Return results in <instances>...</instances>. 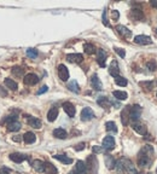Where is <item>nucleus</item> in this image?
I'll use <instances>...</instances> for the list:
<instances>
[{
	"label": "nucleus",
	"instance_id": "1",
	"mask_svg": "<svg viewBox=\"0 0 157 174\" xmlns=\"http://www.w3.org/2000/svg\"><path fill=\"white\" fill-rule=\"evenodd\" d=\"M152 155H154L152 147H150V145L144 147L138 155V165L140 167H149L152 161Z\"/></svg>",
	"mask_w": 157,
	"mask_h": 174
},
{
	"label": "nucleus",
	"instance_id": "2",
	"mask_svg": "<svg viewBox=\"0 0 157 174\" xmlns=\"http://www.w3.org/2000/svg\"><path fill=\"white\" fill-rule=\"evenodd\" d=\"M86 167H87V172L91 174L98 173V160L94 155H91L87 157L86 160Z\"/></svg>",
	"mask_w": 157,
	"mask_h": 174
},
{
	"label": "nucleus",
	"instance_id": "3",
	"mask_svg": "<svg viewBox=\"0 0 157 174\" xmlns=\"http://www.w3.org/2000/svg\"><path fill=\"white\" fill-rule=\"evenodd\" d=\"M140 115H141V108H140V105L135 104V105L130 107V120H132L133 122H138V120L140 119Z\"/></svg>",
	"mask_w": 157,
	"mask_h": 174
},
{
	"label": "nucleus",
	"instance_id": "4",
	"mask_svg": "<svg viewBox=\"0 0 157 174\" xmlns=\"http://www.w3.org/2000/svg\"><path fill=\"white\" fill-rule=\"evenodd\" d=\"M23 82L26 83V85H28V86H33V85L39 82V77H37L35 74L29 73L23 77Z\"/></svg>",
	"mask_w": 157,
	"mask_h": 174
},
{
	"label": "nucleus",
	"instance_id": "5",
	"mask_svg": "<svg viewBox=\"0 0 157 174\" xmlns=\"http://www.w3.org/2000/svg\"><path fill=\"white\" fill-rule=\"evenodd\" d=\"M121 161H122V165H123V169H125L127 173L128 174H135L137 173V171H135L134 166H133V163L130 162V160H127V158H121Z\"/></svg>",
	"mask_w": 157,
	"mask_h": 174
},
{
	"label": "nucleus",
	"instance_id": "6",
	"mask_svg": "<svg viewBox=\"0 0 157 174\" xmlns=\"http://www.w3.org/2000/svg\"><path fill=\"white\" fill-rule=\"evenodd\" d=\"M115 147V139L111 136H108L103 139V149L104 150H112Z\"/></svg>",
	"mask_w": 157,
	"mask_h": 174
},
{
	"label": "nucleus",
	"instance_id": "7",
	"mask_svg": "<svg viewBox=\"0 0 157 174\" xmlns=\"http://www.w3.org/2000/svg\"><path fill=\"white\" fill-rule=\"evenodd\" d=\"M58 76L62 81H66L69 79V70L64 64L58 65Z\"/></svg>",
	"mask_w": 157,
	"mask_h": 174
},
{
	"label": "nucleus",
	"instance_id": "8",
	"mask_svg": "<svg viewBox=\"0 0 157 174\" xmlns=\"http://www.w3.org/2000/svg\"><path fill=\"white\" fill-rule=\"evenodd\" d=\"M134 42L139 45H150V44H152V40L148 35H137L134 37Z\"/></svg>",
	"mask_w": 157,
	"mask_h": 174
},
{
	"label": "nucleus",
	"instance_id": "9",
	"mask_svg": "<svg viewBox=\"0 0 157 174\" xmlns=\"http://www.w3.org/2000/svg\"><path fill=\"white\" fill-rule=\"evenodd\" d=\"M130 107H125L122 112H121V121H122V125L127 126L128 122H130Z\"/></svg>",
	"mask_w": 157,
	"mask_h": 174
},
{
	"label": "nucleus",
	"instance_id": "10",
	"mask_svg": "<svg viewBox=\"0 0 157 174\" xmlns=\"http://www.w3.org/2000/svg\"><path fill=\"white\" fill-rule=\"evenodd\" d=\"M132 127H133V129H134L137 133H139L140 136H145L146 132H148L146 126H145L144 123H140V122H133V123H132Z\"/></svg>",
	"mask_w": 157,
	"mask_h": 174
},
{
	"label": "nucleus",
	"instance_id": "11",
	"mask_svg": "<svg viewBox=\"0 0 157 174\" xmlns=\"http://www.w3.org/2000/svg\"><path fill=\"white\" fill-rule=\"evenodd\" d=\"M63 109H64V111L66 112V115H68L69 117H74L75 116L76 109H75V107L70 103V102H65V103H63Z\"/></svg>",
	"mask_w": 157,
	"mask_h": 174
},
{
	"label": "nucleus",
	"instance_id": "12",
	"mask_svg": "<svg viewBox=\"0 0 157 174\" xmlns=\"http://www.w3.org/2000/svg\"><path fill=\"white\" fill-rule=\"evenodd\" d=\"M66 61L70 63H81L83 61V56L81 53H69L66 55Z\"/></svg>",
	"mask_w": 157,
	"mask_h": 174
},
{
	"label": "nucleus",
	"instance_id": "13",
	"mask_svg": "<svg viewBox=\"0 0 157 174\" xmlns=\"http://www.w3.org/2000/svg\"><path fill=\"white\" fill-rule=\"evenodd\" d=\"M94 117V112L91 108H83L81 111V120L82 121H90Z\"/></svg>",
	"mask_w": 157,
	"mask_h": 174
},
{
	"label": "nucleus",
	"instance_id": "14",
	"mask_svg": "<svg viewBox=\"0 0 157 174\" xmlns=\"http://www.w3.org/2000/svg\"><path fill=\"white\" fill-rule=\"evenodd\" d=\"M97 62H98V64L101 65L102 68L105 67V59H106V53H105V51L102 50V48H99L98 51H97Z\"/></svg>",
	"mask_w": 157,
	"mask_h": 174
},
{
	"label": "nucleus",
	"instance_id": "15",
	"mask_svg": "<svg viewBox=\"0 0 157 174\" xmlns=\"http://www.w3.org/2000/svg\"><path fill=\"white\" fill-rule=\"evenodd\" d=\"M116 30H117V33L120 34L121 37H127V39L132 37V32L127 27H125V26H116Z\"/></svg>",
	"mask_w": 157,
	"mask_h": 174
},
{
	"label": "nucleus",
	"instance_id": "16",
	"mask_svg": "<svg viewBox=\"0 0 157 174\" xmlns=\"http://www.w3.org/2000/svg\"><path fill=\"white\" fill-rule=\"evenodd\" d=\"M91 85H92V87L94 90H97V91H101L102 90V82H101V79L98 77V75L97 74H94L92 77H91Z\"/></svg>",
	"mask_w": 157,
	"mask_h": 174
},
{
	"label": "nucleus",
	"instance_id": "17",
	"mask_svg": "<svg viewBox=\"0 0 157 174\" xmlns=\"http://www.w3.org/2000/svg\"><path fill=\"white\" fill-rule=\"evenodd\" d=\"M28 125L30 126V127H33V128H41V121L37 117H33V116H28Z\"/></svg>",
	"mask_w": 157,
	"mask_h": 174
},
{
	"label": "nucleus",
	"instance_id": "18",
	"mask_svg": "<svg viewBox=\"0 0 157 174\" xmlns=\"http://www.w3.org/2000/svg\"><path fill=\"white\" fill-rule=\"evenodd\" d=\"M75 172L77 174H86L87 173V167L83 161H77L75 166Z\"/></svg>",
	"mask_w": 157,
	"mask_h": 174
},
{
	"label": "nucleus",
	"instance_id": "19",
	"mask_svg": "<svg viewBox=\"0 0 157 174\" xmlns=\"http://www.w3.org/2000/svg\"><path fill=\"white\" fill-rule=\"evenodd\" d=\"M26 158H27V156L23 155V154H19V152H13V154L10 155V160L13 161V162H16V163L23 162Z\"/></svg>",
	"mask_w": 157,
	"mask_h": 174
},
{
	"label": "nucleus",
	"instance_id": "20",
	"mask_svg": "<svg viewBox=\"0 0 157 174\" xmlns=\"http://www.w3.org/2000/svg\"><path fill=\"white\" fill-rule=\"evenodd\" d=\"M109 73H110L111 76L114 77H117L120 76V69H119V65H117V62L116 61H112V63L110 64V68H109Z\"/></svg>",
	"mask_w": 157,
	"mask_h": 174
},
{
	"label": "nucleus",
	"instance_id": "21",
	"mask_svg": "<svg viewBox=\"0 0 157 174\" xmlns=\"http://www.w3.org/2000/svg\"><path fill=\"white\" fill-rule=\"evenodd\" d=\"M130 17L133 18L134 21H140V19H143V17H144V13H143V11L140 9H133L130 11Z\"/></svg>",
	"mask_w": 157,
	"mask_h": 174
},
{
	"label": "nucleus",
	"instance_id": "22",
	"mask_svg": "<svg viewBox=\"0 0 157 174\" xmlns=\"http://www.w3.org/2000/svg\"><path fill=\"white\" fill-rule=\"evenodd\" d=\"M32 166H33V168L37 171V172H44V168H45V162H42L41 160H34L33 162H32Z\"/></svg>",
	"mask_w": 157,
	"mask_h": 174
},
{
	"label": "nucleus",
	"instance_id": "23",
	"mask_svg": "<svg viewBox=\"0 0 157 174\" xmlns=\"http://www.w3.org/2000/svg\"><path fill=\"white\" fill-rule=\"evenodd\" d=\"M105 166L109 168V169H114L115 167H116V161H115V158L112 157L111 155H105Z\"/></svg>",
	"mask_w": 157,
	"mask_h": 174
},
{
	"label": "nucleus",
	"instance_id": "24",
	"mask_svg": "<svg viewBox=\"0 0 157 174\" xmlns=\"http://www.w3.org/2000/svg\"><path fill=\"white\" fill-rule=\"evenodd\" d=\"M4 83H5V86L7 87V88H10L11 91H17V88H18V85H17V82L16 81H13L12 79H5V81H4Z\"/></svg>",
	"mask_w": 157,
	"mask_h": 174
},
{
	"label": "nucleus",
	"instance_id": "25",
	"mask_svg": "<svg viewBox=\"0 0 157 174\" xmlns=\"http://www.w3.org/2000/svg\"><path fill=\"white\" fill-rule=\"evenodd\" d=\"M35 134L33 133V132H27V133H24V136H23V140H24V143H27V144H33L34 142H35Z\"/></svg>",
	"mask_w": 157,
	"mask_h": 174
},
{
	"label": "nucleus",
	"instance_id": "26",
	"mask_svg": "<svg viewBox=\"0 0 157 174\" xmlns=\"http://www.w3.org/2000/svg\"><path fill=\"white\" fill-rule=\"evenodd\" d=\"M44 172H45L46 174H57V173H58L57 168H56V167L52 165V163H50V162H45V168H44Z\"/></svg>",
	"mask_w": 157,
	"mask_h": 174
},
{
	"label": "nucleus",
	"instance_id": "27",
	"mask_svg": "<svg viewBox=\"0 0 157 174\" xmlns=\"http://www.w3.org/2000/svg\"><path fill=\"white\" fill-rule=\"evenodd\" d=\"M53 157H55L56 160L61 161L62 163H64V165H71L73 163V158H70V157H68V156L65 155H55Z\"/></svg>",
	"mask_w": 157,
	"mask_h": 174
},
{
	"label": "nucleus",
	"instance_id": "28",
	"mask_svg": "<svg viewBox=\"0 0 157 174\" xmlns=\"http://www.w3.org/2000/svg\"><path fill=\"white\" fill-rule=\"evenodd\" d=\"M57 116H58V109L57 108H51V109L48 110V112H47V120L50 122H53L57 119Z\"/></svg>",
	"mask_w": 157,
	"mask_h": 174
},
{
	"label": "nucleus",
	"instance_id": "29",
	"mask_svg": "<svg viewBox=\"0 0 157 174\" xmlns=\"http://www.w3.org/2000/svg\"><path fill=\"white\" fill-rule=\"evenodd\" d=\"M97 103H98L102 108H105V109H109V108H110V105H111L110 101H109L106 97H99V98H98V101H97Z\"/></svg>",
	"mask_w": 157,
	"mask_h": 174
},
{
	"label": "nucleus",
	"instance_id": "30",
	"mask_svg": "<svg viewBox=\"0 0 157 174\" xmlns=\"http://www.w3.org/2000/svg\"><path fill=\"white\" fill-rule=\"evenodd\" d=\"M53 136H55L56 138H58V139H65L66 138V131L63 128H56L55 131H53Z\"/></svg>",
	"mask_w": 157,
	"mask_h": 174
},
{
	"label": "nucleus",
	"instance_id": "31",
	"mask_svg": "<svg viewBox=\"0 0 157 174\" xmlns=\"http://www.w3.org/2000/svg\"><path fill=\"white\" fill-rule=\"evenodd\" d=\"M112 94H114V97H115L116 99H119V101H126L127 97H128V94L123 91H114L112 92Z\"/></svg>",
	"mask_w": 157,
	"mask_h": 174
},
{
	"label": "nucleus",
	"instance_id": "32",
	"mask_svg": "<svg viewBox=\"0 0 157 174\" xmlns=\"http://www.w3.org/2000/svg\"><path fill=\"white\" fill-rule=\"evenodd\" d=\"M21 127H22V125L19 123L18 121H15V122L7 125V129H9L10 132H18L19 129H21Z\"/></svg>",
	"mask_w": 157,
	"mask_h": 174
},
{
	"label": "nucleus",
	"instance_id": "33",
	"mask_svg": "<svg viewBox=\"0 0 157 174\" xmlns=\"http://www.w3.org/2000/svg\"><path fill=\"white\" fill-rule=\"evenodd\" d=\"M11 73L13 74V76H16V77H22L23 74H24V69L21 68V67H13L11 69Z\"/></svg>",
	"mask_w": 157,
	"mask_h": 174
},
{
	"label": "nucleus",
	"instance_id": "34",
	"mask_svg": "<svg viewBox=\"0 0 157 174\" xmlns=\"http://www.w3.org/2000/svg\"><path fill=\"white\" fill-rule=\"evenodd\" d=\"M105 128H106L108 132H114V133H116V132H117L116 123H115V122H112V121H108V122L105 123Z\"/></svg>",
	"mask_w": 157,
	"mask_h": 174
},
{
	"label": "nucleus",
	"instance_id": "35",
	"mask_svg": "<svg viewBox=\"0 0 157 174\" xmlns=\"http://www.w3.org/2000/svg\"><path fill=\"white\" fill-rule=\"evenodd\" d=\"M68 88L71 92H74V93H79V92H80V87H79V85H77V82H76L75 80H73L71 82H69Z\"/></svg>",
	"mask_w": 157,
	"mask_h": 174
},
{
	"label": "nucleus",
	"instance_id": "36",
	"mask_svg": "<svg viewBox=\"0 0 157 174\" xmlns=\"http://www.w3.org/2000/svg\"><path fill=\"white\" fill-rule=\"evenodd\" d=\"M83 50H85V52L87 55H93L96 52V48H94V46L92 44H85L83 45Z\"/></svg>",
	"mask_w": 157,
	"mask_h": 174
},
{
	"label": "nucleus",
	"instance_id": "37",
	"mask_svg": "<svg viewBox=\"0 0 157 174\" xmlns=\"http://www.w3.org/2000/svg\"><path fill=\"white\" fill-rule=\"evenodd\" d=\"M139 86L143 87L145 91H150L154 86V82L152 81H141V82H139Z\"/></svg>",
	"mask_w": 157,
	"mask_h": 174
},
{
	"label": "nucleus",
	"instance_id": "38",
	"mask_svg": "<svg viewBox=\"0 0 157 174\" xmlns=\"http://www.w3.org/2000/svg\"><path fill=\"white\" fill-rule=\"evenodd\" d=\"M115 83L116 85H119V86H127V79H125V77H122V76H117V77H115Z\"/></svg>",
	"mask_w": 157,
	"mask_h": 174
},
{
	"label": "nucleus",
	"instance_id": "39",
	"mask_svg": "<svg viewBox=\"0 0 157 174\" xmlns=\"http://www.w3.org/2000/svg\"><path fill=\"white\" fill-rule=\"evenodd\" d=\"M37 55H39V52H37V48H28L27 50V56L29 58H32V59L37 58Z\"/></svg>",
	"mask_w": 157,
	"mask_h": 174
},
{
	"label": "nucleus",
	"instance_id": "40",
	"mask_svg": "<svg viewBox=\"0 0 157 174\" xmlns=\"http://www.w3.org/2000/svg\"><path fill=\"white\" fill-rule=\"evenodd\" d=\"M15 121H17V119H16V116H7L6 119L2 120V122H4V123H7V125H10V123H12V122H15Z\"/></svg>",
	"mask_w": 157,
	"mask_h": 174
},
{
	"label": "nucleus",
	"instance_id": "41",
	"mask_svg": "<svg viewBox=\"0 0 157 174\" xmlns=\"http://www.w3.org/2000/svg\"><path fill=\"white\" fill-rule=\"evenodd\" d=\"M146 67L149 68V70H151V72H155V70L157 69L156 62H148V64H146Z\"/></svg>",
	"mask_w": 157,
	"mask_h": 174
},
{
	"label": "nucleus",
	"instance_id": "42",
	"mask_svg": "<svg viewBox=\"0 0 157 174\" xmlns=\"http://www.w3.org/2000/svg\"><path fill=\"white\" fill-rule=\"evenodd\" d=\"M93 152L94 154H101V152H104L105 150L103 149V147H98V145H94V147H92Z\"/></svg>",
	"mask_w": 157,
	"mask_h": 174
},
{
	"label": "nucleus",
	"instance_id": "43",
	"mask_svg": "<svg viewBox=\"0 0 157 174\" xmlns=\"http://www.w3.org/2000/svg\"><path fill=\"white\" fill-rule=\"evenodd\" d=\"M114 50H115V52H116L117 55L120 56V57H122V58H123V57L126 56V52H125V50H122V48H120V47H115Z\"/></svg>",
	"mask_w": 157,
	"mask_h": 174
},
{
	"label": "nucleus",
	"instance_id": "44",
	"mask_svg": "<svg viewBox=\"0 0 157 174\" xmlns=\"http://www.w3.org/2000/svg\"><path fill=\"white\" fill-rule=\"evenodd\" d=\"M74 149L76 150V151H81V150H83V149H85V143H80V144L75 145Z\"/></svg>",
	"mask_w": 157,
	"mask_h": 174
},
{
	"label": "nucleus",
	"instance_id": "45",
	"mask_svg": "<svg viewBox=\"0 0 157 174\" xmlns=\"http://www.w3.org/2000/svg\"><path fill=\"white\" fill-rule=\"evenodd\" d=\"M111 17L115 19V21H116V19H119V17H120V13H119V11L114 10V11H112V13H111Z\"/></svg>",
	"mask_w": 157,
	"mask_h": 174
},
{
	"label": "nucleus",
	"instance_id": "46",
	"mask_svg": "<svg viewBox=\"0 0 157 174\" xmlns=\"http://www.w3.org/2000/svg\"><path fill=\"white\" fill-rule=\"evenodd\" d=\"M103 23H104L105 26H109V23H108V17H106V10H104V12H103Z\"/></svg>",
	"mask_w": 157,
	"mask_h": 174
},
{
	"label": "nucleus",
	"instance_id": "47",
	"mask_svg": "<svg viewBox=\"0 0 157 174\" xmlns=\"http://www.w3.org/2000/svg\"><path fill=\"white\" fill-rule=\"evenodd\" d=\"M6 96H7V91L0 86V97H6Z\"/></svg>",
	"mask_w": 157,
	"mask_h": 174
},
{
	"label": "nucleus",
	"instance_id": "48",
	"mask_svg": "<svg viewBox=\"0 0 157 174\" xmlns=\"http://www.w3.org/2000/svg\"><path fill=\"white\" fill-rule=\"evenodd\" d=\"M48 91V87L47 86H42L39 91H37V94H42V93H45V92H47Z\"/></svg>",
	"mask_w": 157,
	"mask_h": 174
},
{
	"label": "nucleus",
	"instance_id": "49",
	"mask_svg": "<svg viewBox=\"0 0 157 174\" xmlns=\"http://www.w3.org/2000/svg\"><path fill=\"white\" fill-rule=\"evenodd\" d=\"M0 174H10V173L6 168H1V169H0Z\"/></svg>",
	"mask_w": 157,
	"mask_h": 174
},
{
	"label": "nucleus",
	"instance_id": "50",
	"mask_svg": "<svg viewBox=\"0 0 157 174\" xmlns=\"http://www.w3.org/2000/svg\"><path fill=\"white\" fill-rule=\"evenodd\" d=\"M151 5H152L154 7H156V9H157V0H156V1H151Z\"/></svg>",
	"mask_w": 157,
	"mask_h": 174
},
{
	"label": "nucleus",
	"instance_id": "51",
	"mask_svg": "<svg viewBox=\"0 0 157 174\" xmlns=\"http://www.w3.org/2000/svg\"><path fill=\"white\" fill-rule=\"evenodd\" d=\"M69 174H77V173H76V172H75V171H74V172H70V173H69Z\"/></svg>",
	"mask_w": 157,
	"mask_h": 174
},
{
	"label": "nucleus",
	"instance_id": "52",
	"mask_svg": "<svg viewBox=\"0 0 157 174\" xmlns=\"http://www.w3.org/2000/svg\"><path fill=\"white\" fill-rule=\"evenodd\" d=\"M135 174H143V173H138V172H137V173H135Z\"/></svg>",
	"mask_w": 157,
	"mask_h": 174
},
{
	"label": "nucleus",
	"instance_id": "53",
	"mask_svg": "<svg viewBox=\"0 0 157 174\" xmlns=\"http://www.w3.org/2000/svg\"><path fill=\"white\" fill-rule=\"evenodd\" d=\"M156 33H157V28H156Z\"/></svg>",
	"mask_w": 157,
	"mask_h": 174
},
{
	"label": "nucleus",
	"instance_id": "54",
	"mask_svg": "<svg viewBox=\"0 0 157 174\" xmlns=\"http://www.w3.org/2000/svg\"><path fill=\"white\" fill-rule=\"evenodd\" d=\"M156 173H157V169H156Z\"/></svg>",
	"mask_w": 157,
	"mask_h": 174
}]
</instances>
